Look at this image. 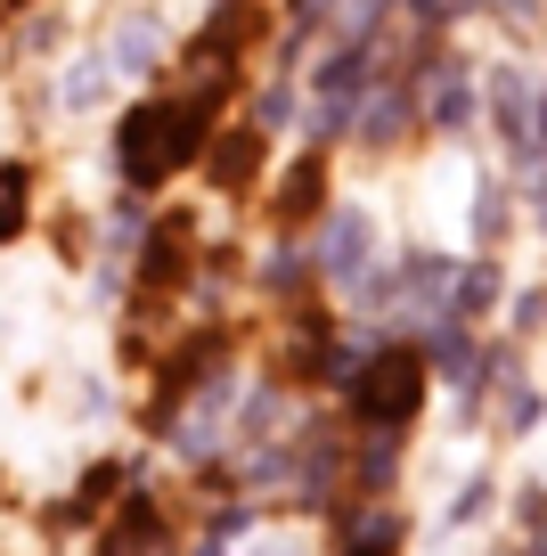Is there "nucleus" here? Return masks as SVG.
Masks as SVG:
<instances>
[{
  "mask_svg": "<svg viewBox=\"0 0 547 556\" xmlns=\"http://www.w3.org/2000/svg\"><path fill=\"white\" fill-rule=\"evenodd\" d=\"M34 123H50V131H90V123H115V106L131 99L123 90V74L106 66L99 41H74L66 58H50L41 66V90H34Z\"/></svg>",
  "mask_w": 547,
  "mask_h": 556,
  "instance_id": "nucleus-1",
  "label": "nucleus"
},
{
  "mask_svg": "<svg viewBox=\"0 0 547 556\" xmlns=\"http://www.w3.org/2000/svg\"><path fill=\"white\" fill-rule=\"evenodd\" d=\"M514 295H523V303H514V336H531V328H539V319H547V287H514Z\"/></svg>",
  "mask_w": 547,
  "mask_h": 556,
  "instance_id": "nucleus-11",
  "label": "nucleus"
},
{
  "mask_svg": "<svg viewBox=\"0 0 547 556\" xmlns=\"http://www.w3.org/2000/svg\"><path fill=\"white\" fill-rule=\"evenodd\" d=\"M491 507H498V483H491V475H466V483H449L433 532H474V523H491Z\"/></svg>",
  "mask_w": 547,
  "mask_h": 556,
  "instance_id": "nucleus-9",
  "label": "nucleus"
},
{
  "mask_svg": "<svg viewBox=\"0 0 547 556\" xmlns=\"http://www.w3.org/2000/svg\"><path fill=\"white\" fill-rule=\"evenodd\" d=\"M343 384H352V409L368 434H400L417 417V401H425V361L417 352H368Z\"/></svg>",
  "mask_w": 547,
  "mask_h": 556,
  "instance_id": "nucleus-3",
  "label": "nucleus"
},
{
  "mask_svg": "<svg viewBox=\"0 0 547 556\" xmlns=\"http://www.w3.org/2000/svg\"><path fill=\"white\" fill-rule=\"evenodd\" d=\"M384 262V229L377 213L359 205H319V238H310V270L327 278V287H352V278H368Z\"/></svg>",
  "mask_w": 547,
  "mask_h": 556,
  "instance_id": "nucleus-4",
  "label": "nucleus"
},
{
  "mask_svg": "<svg viewBox=\"0 0 547 556\" xmlns=\"http://www.w3.org/2000/svg\"><path fill=\"white\" fill-rule=\"evenodd\" d=\"M9 50L25 58V66H50V58H66L74 50V0H41L34 17L17 25V41Z\"/></svg>",
  "mask_w": 547,
  "mask_h": 556,
  "instance_id": "nucleus-7",
  "label": "nucleus"
},
{
  "mask_svg": "<svg viewBox=\"0 0 547 556\" xmlns=\"http://www.w3.org/2000/svg\"><path fill=\"white\" fill-rule=\"evenodd\" d=\"M90 41H99L106 66L123 74V90H148L155 74H164V58H171V9L164 0H115Z\"/></svg>",
  "mask_w": 547,
  "mask_h": 556,
  "instance_id": "nucleus-2",
  "label": "nucleus"
},
{
  "mask_svg": "<svg viewBox=\"0 0 547 556\" xmlns=\"http://www.w3.org/2000/svg\"><path fill=\"white\" fill-rule=\"evenodd\" d=\"M245 123H254L262 139H270V131H294V123H303V83H294V74H270V83L254 90V106H245Z\"/></svg>",
  "mask_w": 547,
  "mask_h": 556,
  "instance_id": "nucleus-8",
  "label": "nucleus"
},
{
  "mask_svg": "<svg viewBox=\"0 0 547 556\" xmlns=\"http://www.w3.org/2000/svg\"><path fill=\"white\" fill-rule=\"evenodd\" d=\"M417 115L433 123V131H474L482 123V83H474V66L466 58H433V74H425V90H417Z\"/></svg>",
  "mask_w": 547,
  "mask_h": 556,
  "instance_id": "nucleus-5",
  "label": "nucleus"
},
{
  "mask_svg": "<svg viewBox=\"0 0 547 556\" xmlns=\"http://www.w3.org/2000/svg\"><path fill=\"white\" fill-rule=\"evenodd\" d=\"M474 238L482 245L507 238V189H474Z\"/></svg>",
  "mask_w": 547,
  "mask_h": 556,
  "instance_id": "nucleus-10",
  "label": "nucleus"
},
{
  "mask_svg": "<svg viewBox=\"0 0 547 556\" xmlns=\"http://www.w3.org/2000/svg\"><path fill=\"white\" fill-rule=\"evenodd\" d=\"M498 295H507V270H498L491 254H482V262H458V270H449V312H442V319H466V328H474V319L498 312Z\"/></svg>",
  "mask_w": 547,
  "mask_h": 556,
  "instance_id": "nucleus-6",
  "label": "nucleus"
}]
</instances>
